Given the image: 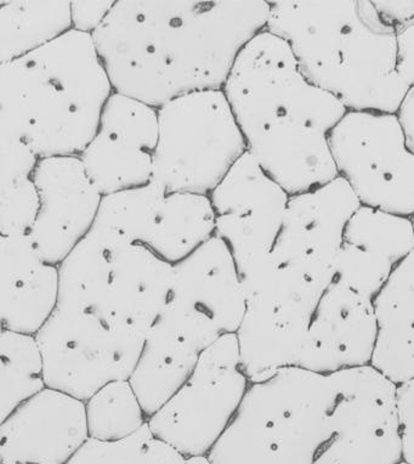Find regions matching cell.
Here are the masks:
<instances>
[{"mask_svg":"<svg viewBox=\"0 0 414 464\" xmlns=\"http://www.w3.org/2000/svg\"><path fill=\"white\" fill-rule=\"evenodd\" d=\"M269 16L266 0H116L92 39L114 92L159 109L223 89Z\"/></svg>","mask_w":414,"mask_h":464,"instance_id":"1","label":"cell"},{"mask_svg":"<svg viewBox=\"0 0 414 464\" xmlns=\"http://www.w3.org/2000/svg\"><path fill=\"white\" fill-rule=\"evenodd\" d=\"M223 92L247 152L289 195L338 178L330 133L348 110L305 77L284 39L266 30L255 35Z\"/></svg>","mask_w":414,"mask_h":464,"instance_id":"2","label":"cell"},{"mask_svg":"<svg viewBox=\"0 0 414 464\" xmlns=\"http://www.w3.org/2000/svg\"><path fill=\"white\" fill-rule=\"evenodd\" d=\"M266 31L287 42L305 77L348 111L398 113L409 91L396 28L373 2L276 0Z\"/></svg>","mask_w":414,"mask_h":464,"instance_id":"3","label":"cell"},{"mask_svg":"<svg viewBox=\"0 0 414 464\" xmlns=\"http://www.w3.org/2000/svg\"><path fill=\"white\" fill-rule=\"evenodd\" d=\"M113 92L92 35L67 32L0 63V133L24 141L41 159L80 156Z\"/></svg>","mask_w":414,"mask_h":464,"instance_id":"4","label":"cell"},{"mask_svg":"<svg viewBox=\"0 0 414 464\" xmlns=\"http://www.w3.org/2000/svg\"><path fill=\"white\" fill-rule=\"evenodd\" d=\"M330 377L291 367L251 383L212 464H313L332 437Z\"/></svg>","mask_w":414,"mask_h":464,"instance_id":"5","label":"cell"},{"mask_svg":"<svg viewBox=\"0 0 414 464\" xmlns=\"http://www.w3.org/2000/svg\"><path fill=\"white\" fill-rule=\"evenodd\" d=\"M59 305L148 335L162 315L174 266L144 245L94 227L59 266Z\"/></svg>","mask_w":414,"mask_h":464,"instance_id":"6","label":"cell"},{"mask_svg":"<svg viewBox=\"0 0 414 464\" xmlns=\"http://www.w3.org/2000/svg\"><path fill=\"white\" fill-rule=\"evenodd\" d=\"M247 152L223 89L190 92L159 109L153 183L209 195Z\"/></svg>","mask_w":414,"mask_h":464,"instance_id":"7","label":"cell"},{"mask_svg":"<svg viewBox=\"0 0 414 464\" xmlns=\"http://www.w3.org/2000/svg\"><path fill=\"white\" fill-rule=\"evenodd\" d=\"M35 338L44 360L46 385L87 401L112 382L130 381L146 334L59 305Z\"/></svg>","mask_w":414,"mask_h":464,"instance_id":"8","label":"cell"},{"mask_svg":"<svg viewBox=\"0 0 414 464\" xmlns=\"http://www.w3.org/2000/svg\"><path fill=\"white\" fill-rule=\"evenodd\" d=\"M330 148L338 177L361 206L413 217L414 153L398 114L348 111L330 133Z\"/></svg>","mask_w":414,"mask_h":464,"instance_id":"9","label":"cell"},{"mask_svg":"<svg viewBox=\"0 0 414 464\" xmlns=\"http://www.w3.org/2000/svg\"><path fill=\"white\" fill-rule=\"evenodd\" d=\"M251 382L242 369L236 334L202 353L179 391L149 419L157 438L185 457H206L240 408Z\"/></svg>","mask_w":414,"mask_h":464,"instance_id":"10","label":"cell"},{"mask_svg":"<svg viewBox=\"0 0 414 464\" xmlns=\"http://www.w3.org/2000/svg\"><path fill=\"white\" fill-rule=\"evenodd\" d=\"M332 437L320 452L339 464H401L398 385L373 366L330 374Z\"/></svg>","mask_w":414,"mask_h":464,"instance_id":"11","label":"cell"},{"mask_svg":"<svg viewBox=\"0 0 414 464\" xmlns=\"http://www.w3.org/2000/svg\"><path fill=\"white\" fill-rule=\"evenodd\" d=\"M144 245L177 264L216 235L208 195L167 191L153 183L103 196L95 227Z\"/></svg>","mask_w":414,"mask_h":464,"instance_id":"12","label":"cell"},{"mask_svg":"<svg viewBox=\"0 0 414 464\" xmlns=\"http://www.w3.org/2000/svg\"><path fill=\"white\" fill-rule=\"evenodd\" d=\"M216 237L227 245L238 274L273 251L291 195L246 152L210 192Z\"/></svg>","mask_w":414,"mask_h":464,"instance_id":"13","label":"cell"},{"mask_svg":"<svg viewBox=\"0 0 414 464\" xmlns=\"http://www.w3.org/2000/svg\"><path fill=\"white\" fill-rule=\"evenodd\" d=\"M360 207L358 196L341 177L292 195L271 255L327 289L334 278L346 225Z\"/></svg>","mask_w":414,"mask_h":464,"instance_id":"14","label":"cell"},{"mask_svg":"<svg viewBox=\"0 0 414 464\" xmlns=\"http://www.w3.org/2000/svg\"><path fill=\"white\" fill-rule=\"evenodd\" d=\"M159 144V109L114 92L82 163L103 196L151 183Z\"/></svg>","mask_w":414,"mask_h":464,"instance_id":"15","label":"cell"},{"mask_svg":"<svg viewBox=\"0 0 414 464\" xmlns=\"http://www.w3.org/2000/svg\"><path fill=\"white\" fill-rule=\"evenodd\" d=\"M34 179L41 208L32 244L43 260L60 266L94 228L103 195L78 156L39 160Z\"/></svg>","mask_w":414,"mask_h":464,"instance_id":"16","label":"cell"},{"mask_svg":"<svg viewBox=\"0 0 414 464\" xmlns=\"http://www.w3.org/2000/svg\"><path fill=\"white\" fill-rule=\"evenodd\" d=\"M89 438L85 401L46 387L0 422V462L67 464Z\"/></svg>","mask_w":414,"mask_h":464,"instance_id":"17","label":"cell"},{"mask_svg":"<svg viewBox=\"0 0 414 464\" xmlns=\"http://www.w3.org/2000/svg\"><path fill=\"white\" fill-rule=\"evenodd\" d=\"M377 335L373 299L332 281L313 314L299 367L330 376L369 366Z\"/></svg>","mask_w":414,"mask_h":464,"instance_id":"18","label":"cell"},{"mask_svg":"<svg viewBox=\"0 0 414 464\" xmlns=\"http://www.w3.org/2000/svg\"><path fill=\"white\" fill-rule=\"evenodd\" d=\"M169 304L205 317L221 334H236L247 310L244 285L230 249L216 235L174 264Z\"/></svg>","mask_w":414,"mask_h":464,"instance_id":"19","label":"cell"},{"mask_svg":"<svg viewBox=\"0 0 414 464\" xmlns=\"http://www.w3.org/2000/svg\"><path fill=\"white\" fill-rule=\"evenodd\" d=\"M315 309L299 302L248 299L236 337L242 369L251 383L299 367Z\"/></svg>","mask_w":414,"mask_h":464,"instance_id":"20","label":"cell"},{"mask_svg":"<svg viewBox=\"0 0 414 464\" xmlns=\"http://www.w3.org/2000/svg\"><path fill=\"white\" fill-rule=\"evenodd\" d=\"M59 266L46 263L31 237H0L3 330L35 335L59 306Z\"/></svg>","mask_w":414,"mask_h":464,"instance_id":"21","label":"cell"},{"mask_svg":"<svg viewBox=\"0 0 414 464\" xmlns=\"http://www.w3.org/2000/svg\"><path fill=\"white\" fill-rule=\"evenodd\" d=\"M206 346L164 315L153 324L130 378L146 415L151 417L194 372Z\"/></svg>","mask_w":414,"mask_h":464,"instance_id":"22","label":"cell"},{"mask_svg":"<svg viewBox=\"0 0 414 464\" xmlns=\"http://www.w3.org/2000/svg\"><path fill=\"white\" fill-rule=\"evenodd\" d=\"M69 0H0V63H8L72 31Z\"/></svg>","mask_w":414,"mask_h":464,"instance_id":"23","label":"cell"},{"mask_svg":"<svg viewBox=\"0 0 414 464\" xmlns=\"http://www.w3.org/2000/svg\"><path fill=\"white\" fill-rule=\"evenodd\" d=\"M39 160L24 141L0 133V237H31L41 208L34 179Z\"/></svg>","mask_w":414,"mask_h":464,"instance_id":"24","label":"cell"},{"mask_svg":"<svg viewBox=\"0 0 414 464\" xmlns=\"http://www.w3.org/2000/svg\"><path fill=\"white\" fill-rule=\"evenodd\" d=\"M48 387L44 360L35 335L0 334V422Z\"/></svg>","mask_w":414,"mask_h":464,"instance_id":"25","label":"cell"},{"mask_svg":"<svg viewBox=\"0 0 414 464\" xmlns=\"http://www.w3.org/2000/svg\"><path fill=\"white\" fill-rule=\"evenodd\" d=\"M344 244L365 249L398 266L414 251L412 218L361 206L346 225Z\"/></svg>","mask_w":414,"mask_h":464,"instance_id":"26","label":"cell"},{"mask_svg":"<svg viewBox=\"0 0 414 464\" xmlns=\"http://www.w3.org/2000/svg\"><path fill=\"white\" fill-rule=\"evenodd\" d=\"M89 437L118 440L149 423V416L130 381L105 385L85 401Z\"/></svg>","mask_w":414,"mask_h":464,"instance_id":"27","label":"cell"},{"mask_svg":"<svg viewBox=\"0 0 414 464\" xmlns=\"http://www.w3.org/2000/svg\"><path fill=\"white\" fill-rule=\"evenodd\" d=\"M188 457L157 438L149 423L118 440L89 438L67 464H185Z\"/></svg>","mask_w":414,"mask_h":464,"instance_id":"28","label":"cell"},{"mask_svg":"<svg viewBox=\"0 0 414 464\" xmlns=\"http://www.w3.org/2000/svg\"><path fill=\"white\" fill-rule=\"evenodd\" d=\"M395 267L381 256L356 246L342 244L333 281L348 285L353 291L374 301Z\"/></svg>","mask_w":414,"mask_h":464,"instance_id":"29","label":"cell"},{"mask_svg":"<svg viewBox=\"0 0 414 464\" xmlns=\"http://www.w3.org/2000/svg\"><path fill=\"white\" fill-rule=\"evenodd\" d=\"M374 306L378 323L400 324L414 334V251L392 271Z\"/></svg>","mask_w":414,"mask_h":464,"instance_id":"30","label":"cell"},{"mask_svg":"<svg viewBox=\"0 0 414 464\" xmlns=\"http://www.w3.org/2000/svg\"><path fill=\"white\" fill-rule=\"evenodd\" d=\"M116 0H76L71 5L72 28L82 34H94L112 12Z\"/></svg>","mask_w":414,"mask_h":464,"instance_id":"31","label":"cell"},{"mask_svg":"<svg viewBox=\"0 0 414 464\" xmlns=\"http://www.w3.org/2000/svg\"><path fill=\"white\" fill-rule=\"evenodd\" d=\"M400 74L409 87H414V19L396 30Z\"/></svg>","mask_w":414,"mask_h":464,"instance_id":"32","label":"cell"},{"mask_svg":"<svg viewBox=\"0 0 414 464\" xmlns=\"http://www.w3.org/2000/svg\"><path fill=\"white\" fill-rule=\"evenodd\" d=\"M373 5L381 19L396 30L414 19V0H381L373 2Z\"/></svg>","mask_w":414,"mask_h":464,"instance_id":"33","label":"cell"},{"mask_svg":"<svg viewBox=\"0 0 414 464\" xmlns=\"http://www.w3.org/2000/svg\"><path fill=\"white\" fill-rule=\"evenodd\" d=\"M398 403L403 431L414 434V378L399 385Z\"/></svg>","mask_w":414,"mask_h":464,"instance_id":"34","label":"cell"},{"mask_svg":"<svg viewBox=\"0 0 414 464\" xmlns=\"http://www.w3.org/2000/svg\"><path fill=\"white\" fill-rule=\"evenodd\" d=\"M396 114H398L403 133H405L407 145L414 153V87H410L407 92Z\"/></svg>","mask_w":414,"mask_h":464,"instance_id":"35","label":"cell"},{"mask_svg":"<svg viewBox=\"0 0 414 464\" xmlns=\"http://www.w3.org/2000/svg\"><path fill=\"white\" fill-rule=\"evenodd\" d=\"M403 462L414 464V434L403 433Z\"/></svg>","mask_w":414,"mask_h":464,"instance_id":"36","label":"cell"},{"mask_svg":"<svg viewBox=\"0 0 414 464\" xmlns=\"http://www.w3.org/2000/svg\"><path fill=\"white\" fill-rule=\"evenodd\" d=\"M313 464H339L335 462V460L332 459L331 457L324 455V453L320 452L319 456L316 457L315 462Z\"/></svg>","mask_w":414,"mask_h":464,"instance_id":"37","label":"cell"},{"mask_svg":"<svg viewBox=\"0 0 414 464\" xmlns=\"http://www.w3.org/2000/svg\"><path fill=\"white\" fill-rule=\"evenodd\" d=\"M185 464H212L208 459V457H190L187 459Z\"/></svg>","mask_w":414,"mask_h":464,"instance_id":"38","label":"cell"},{"mask_svg":"<svg viewBox=\"0 0 414 464\" xmlns=\"http://www.w3.org/2000/svg\"><path fill=\"white\" fill-rule=\"evenodd\" d=\"M0 464H24V463H2V462H0Z\"/></svg>","mask_w":414,"mask_h":464,"instance_id":"39","label":"cell"},{"mask_svg":"<svg viewBox=\"0 0 414 464\" xmlns=\"http://www.w3.org/2000/svg\"><path fill=\"white\" fill-rule=\"evenodd\" d=\"M412 220H413V225H414V214H413V217H412Z\"/></svg>","mask_w":414,"mask_h":464,"instance_id":"40","label":"cell"},{"mask_svg":"<svg viewBox=\"0 0 414 464\" xmlns=\"http://www.w3.org/2000/svg\"><path fill=\"white\" fill-rule=\"evenodd\" d=\"M401 464H406L405 462H402Z\"/></svg>","mask_w":414,"mask_h":464,"instance_id":"41","label":"cell"}]
</instances>
